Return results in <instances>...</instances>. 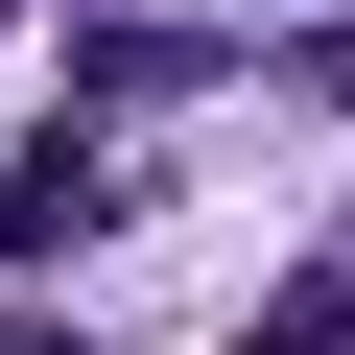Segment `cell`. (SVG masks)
I'll list each match as a JSON object with an SVG mask.
<instances>
[{"label":"cell","instance_id":"6da1fadb","mask_svg":"<svg viewBox=\"0 0 355 355\" xmlns=\"http://www.w3.org/2000/svg\"><path fill=\"white\" fill-rule=\"evenodd\" d=\"M331 331H355V284H284V308H261L237 355H331Z\"/></svg>","mask_w":355,"mask_h":355},{"label":"cell","instance_id":"7a4b0ae2","mask_svg":"<svg viewBox=\"0 0 355 355\" xmlns=\"http://www.w3.org/2000/svg\"><path fill=\"white\" fill-rule=\"evenodd\" d=\"M0 355H71V331H0Z\"/></svg>","mask_w":355,"mask_h":355},{"label":"cell","instance_id":"3957f363","mask_svg":"<svg viewBox=\"0 0 355 355\" xmlns=\"http://www.w3.org/2000/svg\"><path fill=\"white\" fill-rule=\"evenodd\" d=\"M331 95H355V48H331Z\"/></svg>","mask_w":355,"mask_h":355}]
</instances>
